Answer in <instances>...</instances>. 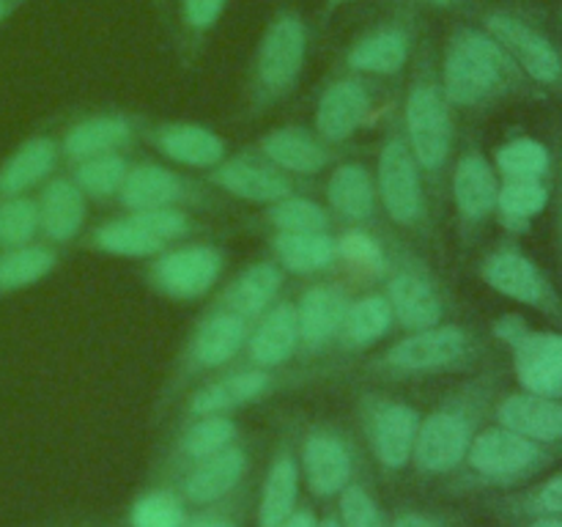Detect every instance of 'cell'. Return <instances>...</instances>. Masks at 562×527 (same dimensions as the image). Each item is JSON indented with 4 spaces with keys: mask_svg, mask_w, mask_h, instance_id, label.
Returning a JSON list of instances; mask_svg holds the SVG:
<instances>
[{
    "mask_svg": "<svg viewBox=\"0 0 562 527\" xmlns=\"http://www.w3.org/2000/svg\"><path fill=\"white\" fill-rule=\"evenodd\" d=\"M442 93L459 108H488L505 99L543 97L525 77L508 49L488 31L459 25L442 60Z\"/></svg>",
    "mask_w": 562,
    "mask_h": 527,
    "instance_id": "cell-1",
    "label": "cell"
},
{
    "mask_svg": "<svg viewBox=\"0 0 562 527\" xmlns=\"http://www.w3.org/2000/svg\"><path fill=\"white\" fill-rule=\"evenodd\" d=\"M562 461V445H547L505 426L475 434L459 470L450 475L448 494H475L486 489H519Z\"/></svg>",
    "mask_w": 562,
    "mask_h": 527,
    "instance_id": "cell-2",
    "label": "cell"
},
{
    "mask_svg": "<svg viewBox=\"0 0 562 527\" xmlns=\"http://www.w3.org/2000/svg\"><path fill=\"white\" fill-rule=\"evenodd\" d=\"M488 399H492V384H477L420 421L415 453H412L420 475L439 478L459 470L475 439L481 417L486 415Z\"/></svg>",
    "mask_w": 562,
    "mask_h": 527,
    "instance_id": "cell-3",
    "label": "cell"
},
{
    "mask_svg": "<svg viewBox=\"0 0 562 527\" xmlns=\"http://www.w3.org/2000/svg\"><path fill=\"white\" fill-rule=\"evenodd\" d=\"M483 31L492 33L541 93L562 99V42L530 11L492 9L483 14Z\"/></svg>",
    "mask_w": 562,
    "mask_h": 527,
    "instance_id": "cell-4",
    "label": "cell"
},
{
    "mask_svg": "<svg viewBox=\"0 0 562 527\" xmlns=\"http://www.w3.org/2000/svg\"><path fill=\"white\" fill-rule=\"evenodd\" d=\"M420 75L406 97V132H409L412 154L426 170H439L450 157L453 146V124H450V102L442 86H437L431 71V53L423 47Z\"/></svg>",
    "mask_w": 562,
    "mask_h": 527,
    "instance_id": "cell-5",
    "label": "cell"
},
{
    "mask_svg": "<svg viewBox=\"0 0 562 527\" xmlns=\"http://www.w3.org/2000/svg\"><path fill=\"white\" fill-rule=\"evenodd\" d=\"M307 58V27L296 11L283 9L272 16L256 53V93L261 102L283 99L294 91Z\"/></svg>",
    "mask_w": 562,
    "mask_h": 527,
    "instance_id": "cell-6",
    "label": "cell"
},
{
    "mask_svg": "<svg viewBox=\"0 0 562 527\" xmlns=\"http://www.w3.org/2000/svg\"><path fill=\"white\" fill-rule=\"evenodd\" d=\"M483 280L508 300L536 307L562 327V294L549 274L519 247H499L483 261Z\"/></svg>",
    "mask_w": 562,
    "mask_h": 527,
    "instance_id": "cell-7",
    "label": "cell"
},
{
    "mask_svg": "<svg viewBox=\"0 0 562 527\" xmlns=\"http://www.w3.org/2000/svg\"><path fill=\"white\" fill-rule=\"evenodd\" d=\"M475 346L467 329L461 327H431L417 329L415 335L395 344L384 355V366L395 371H437V368L461 366L470 360Z\"/></svg>",
    "mask_w": 562,
    "mask_h": 527,
    "instance_id": "cell-8",
    "label": "cell"
},
{
    "mask_svg": "<svg viewBox=\"0 0 562 527\" xmlns=\"http://www.w3.org/2000/svg\"><path fill=\"white\" fill-rule=\"evenodd\" d=\"M417 428H420V412L409 404L395 401H379L366 412V431L373 456L387 472H398L412 464L415 453Z\"/></svg>",
    "mask_w": 562,
    "mask_h": 527,
    "instance_id": "cell-9",
    "label": "cell"
},
{
    "mask_svg": "<svg viewBox=\"0 0 562 527\" xmlns=\"http://www.w3.org/2000/svg\"><path fill=\"white\" fill-rule=\"evenodd\" d=\"M379 190L390 217L401 225H412L423 214V187L417 159L401 137L384 143L379 157Z\"/></svg>",
    "mask_w": 562,
    "mask_h": 527,
    "instance_id": "cell-10",
    "label": "cell"
},
{
    "mask_svg": "<svg viewBox=\"0 0 562 527\" xmlns=\"http://www.w3.org/2000/svg\"><path fill=\"white\" fill-rule=\"evenodd\" d=\"M302 472L305 483L316 497H335L351 483L355 475V453L340 434L318 428L302 442Z\"/></svg>",
    "mask_w": 562,
    "mask_h": 527,
    "instance_id": "cell-11",
    "label": "cell"
},
{
    "mask_svg": "<svg viewBox=\"0 0 562 527\" xmlns=\"http://www.w3.org/2000/svg\"><path fill=\"white\" fill-rule=\"evenodd\" d=\"M510 349L516 379L525 393L562 399V333L527 329Z\"/></svg>",
    "mask_w": 562,
    "mask_h": 527,
    "instance_id": "cell-12",
    "label": "cell"
},
{
    "mask_svg": "<svg viewBox=\"0 0 562 527\" xmlns=\"http://www.w3.org/2000/svg\"><path fill=\"white\" fill-rule=\"evenodd\" d=\"M247 472V453L239 445H228L220 453L198 461L181 472V500L190 505H214L228 497Z\"/></svg>",
    "mask_w": 562,
    "mask_h": 527,
    "instance_id": "cell-13",
    "label": "cell"
},
{
    "mask_svg": "<svg viewBox=\"0 0 562 527\" xmlns=\"http://www.w3.org/2000/svg\"><path fill=\"white\" fill-rule=\"evenodd\" d=\"M223 258L212 247H181L168 253L154 267V280L173 296H201L206 294L220 278Z\"/></svg>",
    "mask_w": 562,
    "mask_h": 527,
    "instance_id": "cell-14",
    "label": "cell"
},
{
    "mask_svg": "<svg viewBox=\"0 0 562 527\" xmlns=\"http://www.w3.org/2000/svg\"><path fill=\"white\" fill-rule=\"evenodd\" d=\"M371 110V93L362 86L360 80H335L327 91L318 99V113H316V130L324 141H346L355 135L368 119Z\"/></svg>",
    "mask_w": 562,
    "mask_h": 527,
    "instance_id": "cell-15",
    "label": "cell"
},
{
    "mask_svg": "<svg viewBox=\"0 0 562 527\" xmlns=\"http://www.w3.org/2000/svg\"><path fill=\"white\" fill-rule=\"evenodd\" d=\"M499 426L547 445H562V399L510 393L497 404Z\"/></svg>",
    "mask_w": 562,
    "mask_h": 527,
    "instance_id": "cell-16",
    "label": "cell"
},
{
    "mask_svg": "<svg viewBox=\"0 0 562 527\" xmlns=\"http://www.w3.org/2000/svg\"><path fill=\"white\" fill-rule=\"evenodd\" d=\"M409 31L395 20L357 38L355 47L346 55V64L357 71H368V75H395L409 60Z\"/></svg>",
    "mask_w": 562,
    "mask_h": 527,
    "instance_id": "cell-17",
    "label": "cell"
},
{
    "mask_svg": "<svg viewBox=\"0 0 562 527\" xmlns=\"http://www.w3.org/2000/svg\"><path fill=\"white\" fill-rule=\"evenodd\" d=\"M453 195L459 212L472 223H481L497 212L499 181L483 154L470 152L459 159L453 173Z\"/></svg>",
    "mask_w": 562,
    "mask_h": 527,
    "instance_id": "cell-18",
    "label": "cell"
},
{
    "mask_svg": "<svg viewBox=\"0 0 562 527\" xmlns=\"http://www.w3.org/2000/svg\"><path fill=\"white\" fill-rule=\"evenodd\" d=\"M300 459L289 445L278 450L267 478H263L261 503H258V527H280L296 511L300 500Z\"/></svg>",
    "mask_w": 562,
    "mask_h": 527,
    "instance_id": "cell-19",
    "label": "cell"
},
{
    "mask_svg": "<svg viewBox=\"0 0 562 527\" xmlns=\"http://www.w3.org/2000/svg\"><path fill=\"white\" fill-rule=\"evenodd\" d=\"M212 181L228 190L231 195L250 203H274L291 195V181L285 176L250 162V159H234V162L220 165L212 173Z\"/></svg>",
    "mask_w": 562,
    "mask_h": 527,
    "instance_id": "cell-20",
    "label": "cell"
},
{
    "mask_svg": "<svg viewBox=\"0 0 562 527\" xmlns=\"http://www.w3.org/2000/svg\"><path fill=\"white\" fill-rule=\"evenodd\" d=\"M346 311H349V302H346L344 291L333 289V285H316L307 291L296 307L302 344L316 349V346L333 340L344 329Z\"/></svg>",
    "mask_w": 562,
    "mask_h": 527,
    "instance_id": "cell-21",
    "label": "cell"
},
{
    "mask_svg": "<svg viewBox=\"0 0 562 527\" xmlns=\"http://www.w3.org/2000/svg\"><path fill=\"white\" fill-rule=\"evenodd\" d=\"M272 379L263 371H239L228 373L223 379H214L206 388L198 390L190 401V412L195 417L203 415H225L231 410L250 404V401L261 399L269 390Z\"/></svg>",
    "mask_w": 562,
    "mask_h": 527,
    "instance_id": "cell-22",
    "label": "cell"
},
{
    "mask_svg": "<svg viewBox=\"0 0 562 527\" xmlns=\"http://www.w3.org/2000/svg\"><path fill=\"white\" fill-rule=\"evenodd\" d=\"M187 187L173 170H165L159 165H137L126 170V179L121 184V201L135 212L143 209H165L184 201Z\"/></svg>",
    "mask_w": 562,
    "mask_h": 527,
    "instance_id": "cell-23",
    "label": "cell"
},
{
    "mask_svg": "<svg viewBox=\"0 0 562 527\" xmlns=\"http://www.w3.org/2000/svg\"><path fill=\"white\" fill-rule=\"evenodd\" d=\"M300 344V322H296V307L291 302L274 307L258 324L256 335L250 338V360L258 368H272L289 360Z\"/></svg>",
    "mask_w": 562,
    "mask_h": 527,
    "instance_id": "cell-24",
    "label": "cell"
},
{
    "mask_svg": "<svg viewBox=\"0 0 562 527\" xmlns=\"http://www.w3.org/2000/svg\"><path fill=\"white\" fill-rule=\"evenodd\" d=\"M58 148L49 137L25 141L3 165H0V198H14L31 190L53 170Z\"/></svg>",
    "mask_w": 562,
    "mask_h": 527,
    "instance_id": "cell-25",
    "label": "cell"
},
{
    "mask_svg": "<svg viewBox=\"0 0 562 527\" xmlns=\"http://www.w3.org/2000/svg\"><path fill=\"white\" fill-rule=\"evenodd\" d=\"M86 220V198L77 184L66 179L49 181L38 203V225L55 242H69Z\"/></svg>",
    "mask_w": 562,
    "mask_h": 527,
    "instance_id": "cell-26",
    "label": "cell"
},
{
    "mask_svg": "<svg viewBox=\"0 0 562 527\" xmlns=\"http://www.w3.org/2000/svg\"><path fill=\"white\" fill-rule=\"evenodd\" d=\"M390 307L398 313L401 324L406 329H431L442 318L437 291L431 283L412 272H401L390 280Z\"/></svg>",
    "mask_w": 562,
    "mask_h": 527,
    "instance_id": "cell-27",
    "label": "cell"
},
{
    "mask_svg": "<svg viewBox=\"0 0 562 527\" xmlns=\"http://www.w3.org/2000/svg\"><path fill=\"white\" fill-rule=\"evenodd\" d=\"M247 335V318L236 316L231 311H220L209 316L206 322L198 327L195 338H192V357L198 366L217 368L228 362L236 351L241 349Z\"/></svg>",
    "mask_w": 562,
    "mask_h": 527,
    "instance_id": "cell-28",
    "label": "cell"
},
{
    "mask_svg": "<svg viewBox=\"0 0 562 527\" xmlns=\"http://www.w3.org/2000/svg\"><path fill=\"white\" fill-rule=\"evenodd\" d=\"M157 146L162 148L165 157L195 168H212L225 154V143L212 130L195 124L165 126L157 135Z\"/></svg>",
    "mask_w": 562,
    "mask_h": 527,
    "instance_id": "cell-29",
    "label": "cell"
},
{
    "mask_svg": "<svg viewBox=\"0 0 562 527\" xmlns=\"http://www.w3.org/2000/svg\"><path fill=\"white\" fill-rule=\"evenodd\" d=\"M236 439V423L225 415H203L192 426L181 431L179 442H176V461L173 467L184 472L187 467L198 464V461L209 459V456L220 453L223 448L234 445Z\"/></svg>",
    "mask_w": 562,
    "mask_h": 527,
    "instance_id": "cell-30",
    "label": "cell"
},
{
    "mask_svg": "<svg viewBox=\"0 0 562 527\" xmlns=\"http://www.w3.org/2000/svg\"><path fill=\"white\" fill-rule=\"evenodd\" d=\"M492 505L503 519L519 522V525L541 519V516H562V470L543 478L541 483L521 489V492L492 500Z\"/></svg>",
    "mask_w": 562,
    "mask_h": 527,
    "instance_id": "cell-31",
    "label": "cell"
},
{
    "mask_svg": "<svg viewBox=\"0 0 562 527\" xmlns=\"http://www.w3.org/2000/svg\"><path fill=\"white\" fill-rule=\"evenodd\" d=\"M280 283H283V274H280V269L274 264H256V267L245 269L236 278V283L231 285L223 302L236 316H258L274 300V294L280 291Z\"/></svg>",
    "mask_w": 562,
    "mask_h": 527,
    "instance_id": "cell-32",
    "label": "cell"
},
{
    "mask_svg": "<svg viewBox=\"0 0 562 527\" xmlns=\"http://www.w3.org/2000/svg\"><path fill=\"white\" fill-rule=\"evenodd\" d=\"M549 198L552 190L547 179H505L499 184L497 212L510 231H527L530 220L549 206Z\"/></svg>",
    "mask_w": 562,
    "mask_h": 527,
    "instance_id": "cell-33",
    "label": "cell"
},
{
    "mask_svg": "<svg viewBox=\"0 0 562 527\" xmlns=\"http://www.w3.org/2000/svg\"><path fill=\"white\" fill-rule=\"evenodd\" d=\"M261 148L274 165L294 173H318L327 165V152L322 143L302 130H274L272 135L263 137Z\"/></svg>",
    "mask_w": 562,
    "mask_h": 527,
    "instance_id": "cell-34",
    "label": "cell"
},
{
    "mask_svg": "<svg viewBox=\"0 0 562 527\" xmlns=\"http://www.w3.org/2000/svg\"><path fill=\"white\" fill-rule=\"evenodd\" d=\"M274 253H278L280 264L289 267L291 272H318L327 269L338 256V242L329 239L324 231L316 234H285L280 231L274 236Z\"/></svg>",
    "mask_w": 562,
    "mask_h": 527,
    "instance_id": "cell-35",
    "label": "cell"
},
{
    "mask_svg": "<svg viewBox=\"0 0 562 527\" xmlns=\"http://www.w3.org/2000/svg\"><path fill=\"white\" fill-rule=\"evenodd\" d=\"M130 141V126L115 115H102V119H88L69 130L64 141V152L71 159H91L99 154H110Z\"/></svg>",
    "mask_w": 562,
    "mask_h": 527,
    "instance_id": "cell-36",
    "label": "cell"
},
{
    "mask_svg": "<svg viewBox=\"0 0 562 527\" xmlns=\"http://www.w3.org/2000/svg\"><path fill=\"white\" fill-rule=\"evenodd\" d=\"M327 198L340 217L366 220L373 212V181L360 165H344L333 173L327 187Z\"/></svg>",
    "mask_w": 562,
    "mask_h": 527,
    "instance_id": "cell-37",
    "label": "cell"
},
{
    "mask_svg": "<svg viewBox=\"0 0 562 527\" xmlns=\"http://www.w3.org/2000/svg\"><path fill=\"white\" fill-rule=\"evenodd\" d=\"M55 253L42 245H22L0 250V294L27 289L53 272Z\"/></svg>",
    "mask_w": 562,
    "mask_h": 527,
    "instance_id": "cell-38",
    "label": "cell"
},
{
    "mask_svg": "<svg viewBox=\"0 0 562 527\" xmlns=\"http://www.w3.org/2000/svg\"><path fill=\"white\" fill-rule=\"evenodd\" d=\"M497 168L505 179H549L552 152L541 141L516 137L497 152Z\"/></svg>",
    "mask_w": 562,
    "mask_h": 527,
    "instance_id": "cell-39",
    "label": "cell"
},
{
    "mask_svg": "<svg viewBox=\"0 0 562 527\" xmlns=\"http://www.w3.org/2000/svg\"><path fill=\"white\" fill-rule=\"evenodd\" d=\"M102 250L115 253V256H151V253L162 250L165 242L157 234L146 228V225L137 220V214L124 220H115V223L102 225L93 236Z\"/></svg>",
    "mask_w": 562,
    "mask_h": 527,
    "instance_id": "cell-40",
    "label": "cell"
},
{
    "mask_svg": "<svg viewBox=\"0 0 562 527\" xmlns=\"http://www.w3.org/2000/svg\"><path fill=\"white\" fill-rule=\"evenodd\" d=\"M390 324H393V307H390V302L384 296H366V300L349 305L344 333L349 335L351 344L368 346L382 338L390 329Z\"/></svg>",
    "mask_w": 562,
    "mask_h": 527,
    "instance_id": "cell-41",
    "label": "cell"
},
{
    "mask_svg": "<svg viewBox=\"0 0 562 527\" xmlns=\"http://www.w3.org/2000/svg\"><path fill=\"white\" fill-rule=\"evenodd\" d=\"M38 231V203L31 198H0V250L22 247Z\"/></svg>",
    "mask_w": 562,
    "mask_h": 527,
    "instance_id": "cell-42",
    "label": "cell"
},
{
    "mask_svg": "<svg viewBox=\"0 0 562 527\" xmlns=\"http://www.w3.org/2000/svg\"><path fill=\"white\" fill-rule=\"evenodd\" d=\"M269 223L285 234H316L327 228L329 217L318 203L305 201V198H283L274 201L267 212Z\"/></svg>",
    "mask_w": 562,
    "mask_h": 527,
    "instance_id": "cell-43",
    "label": "cell"
},
{
    "mask_svg": "<svg viewBox=\"0 0 562 527\" xmlns=\"http://www.w3.org/2000/svg\"><path fill=\"white\" fill-rule=\"evenodd\" d=\"M187 522L184 500L165 489L143 494L130 511L132 527H181Z\"/></svg>",
    "mask_w": 562,
    "mask_h": 527,
    "instance_id": "cell-44",
    "label": "cell"
},
{
    "mask_svg": "<svg viewBox=\"0 0 562 527\" xmlns=\"http://www.w3.org/2000/svg\"><path fill=\"white\" fill-rule=\"evenodd\" d=\"M126 179V162L119 154H99V157L82 159L77 168V187L86 195L108 198L115 190H121Z\"/></svg>",
    "mask_w": 562,
    "mask_h": 527,
    "instance_id": "cell-45",
    "label": "cell"
},
{
    "mask_svg": "<svg viewBox=\"0 0 562 527\" xmlns=\"http://www.w3.org/2000/svg\"><path fill=\"white\" fill-rule=\"evenodd\" d=\"M338 519L344 527H387L382 508L371 489L362 483H346L344 492L338 494Z\"/></svg>",
    "mask_w": 562,
    "mask_h": 527,
    "instance_id": "cell-46",
    "label": "cell"
},
{
    "mask_svg": "<svg viewBox=\"0 0 562 527\" xmlns=\"http://www.w3.org/2000/svg\"><path fill=\"white\" fill-rule=\"evenodd\" d=\"M228 0H181V22L192 38H203L223 16Z\"/></svg>",
    "mask_w": 562,
    "mask_h": 527,
    "instance_id": "cell-47",
    "label": "cell"
},
{
    "mask_svg": "<svg viewBox=\"0 0 562 527\" xmlns=\"http://www.w3.org/2000/svg\"><path fill=\"white\" fill-rule=\"evenodd\" d=\"M137 220L146 225L151 234H157L162 242H173L179 236L187 234L190 223L181 212H176L173 206H165V209H143V212H135Z\"/></svg>",
    "mask_w": 562,
    "mask_h": 527,
    "instance_id": "cell-48",
    "label": "cell"
},
{
    "mask_svg": "<svg viewBox=\"0 0 562 527\" xmlns=\"http://www.w3.org/2000/svg\"><path fill=\"white\" fill-rule=\"evenodd\" d=\"M338 253L346 258V261L357 264V267L366 269H382L384 267V253L371 236L366 234H346L344 239L338 242Z\"/></svg>",
    "mask_w": 562,
    "mask_h": 527,
    "instance_id": "cell-49",
    "label": "cell"
},
{
    "mask_svg": "<svg viewBox=\"0 0 562 527\" xmlns=\"http://www.w3.org/2000/svg\"><path fill=\"white\" fill-rule=\"evenodd\" d=\"M387 527H459L453 516L428 514V511H404Z\"/></svg>",
    "mask_w": 562,
    "mask_h": 527,
    "instance_id": "cell-50",
    "label": "cell"
},
{
    "mask_svg": "<svg viewBox=\"0 0 562 527\" xmlns=\"http://www.w3.org/2000/svg\"><path fill=\"white\" fill-rule=\"evenodd\" d=\"M527 329H530V327H527V322L521 316H505V318H499L497 324H494V333H497L499 338H503L505 344H510V346H514L516 340H519L521 335L527 333Z\"/></svg>",
    "mask_w": 562,
    "mask_h": 527,
    "instance_id": "cell-51",
    "label": "cell"
},
{
    "mask_svg": "<svg viewBox=\"0 0 562 527\" xmlns=\"http://www.w3.org/2000/svg\"><path fill=\"white\" fill-rule=\"evenodd\" d=\"M181 527H239V522L228 514H201L187 519Z\"/></svg>",
    "mask_w": 562,
    "mask_h": 527,
    "instance_id": "cell-52",
    "label": "cell"
},
{
    "mask_svg": "<svg viewBox=\"0 0 562 527\" xmlns=\"http://www.w3.org/2000/svg\"><path fill=\"white\" fill-rule=\"evenodd\" d=\"M318 519L311 508H296L280 527H316Z\"/></svg>",
    "mask_w": 562,
    "mask_h": 527,
    "instance_id": "cell-53",
    "label": "cell"
},
{
    "mask_svg": "<svg viewBox=\"0 0 562 527\" xmlns=\"http://www.w3.org/2000/svg\"><path fill=\"white\" fill-rule=\"evenodd\" d=\"M22 3H27V0H0V27H3V22L9 20V16L14 14Z\"/></svg>",
    "mask_w": 562,
    "mask_h": 527,
    "instance_id": "cell-54",
    "label": "cell"
},
{
    "mask_svg": "<svg viewBox=\"0 0 562 527\" xmlns=\"http://www.w3.org/2000/svg\"><path fill=\"white\" fill-rule=\"evenodd\" d=\"M521 527H562V516H541V519H530Z\"/></svg>",
    "mask_w": 562,
    "mask_h": 527,
    "instance_id": "cell-55",
    "label": "cell"
},
{
    "mask_svg": "<svg viewBox=\"0 0 562 527\" xmlns=\"http://www.w3.org/2000/svg\"><path fill=\"white\" fill-rule=\"evenodd\" d=\"M558 228H560V247H562V162H560V179H558Z\"/></svg>",
    "mask_w": 562,
    "mask_h": 527,
    "instance_id": "cell-56",
    "label": "cell"
},
{
    "mask_svg": "<svg viewBox=\"0 0 562 527\" xmlns=\"http://www.w3.org/2000/svg\"><path fill=\"white\" fill-rule=\"evenodd\" d=\"M409 3H426L434 5V9H450V5L461 3V0H409Z\"/></svg>",
    "mask_w": 562,
    "mask_h": 527,
    "instance_id": "cell-57",
    "label": "cell"
},
{
    "mask_svg": "<svg viewBox=\"0 0 562 527\" xmlns=\"http://www.w3.org/2000/svg\"><path fill=\"white\" fill-rule=\"evenodd\" d=\"M316 527H344V525H340V519H338V516H324V519L318 522Z\"/></svg>",
    "mask_w": 562,
    "mask_h": 527,
    "instance_id": "cell-58",
    "label": "cell"
},
{
    "mask_svg": "<svg viewBox=\"0 0 562 527\" xmlns=\"http://www.w3.org/2000/svg\"><path fill=\"white\" fill-rule=\"evenodd\" d=\"M560 22H562V11H560Z\"/></svg>",
    "mask_w": 562,
    "mask_h": 527,
    "instance_id": "cell-59",
    "label": "cell"
},
{
    "mask_svg": "<svg viewBox=\"0 0 562 527\" xmlns=\"http://www.w3.org/2000/svg\"><path fill=\"white\" fill-rule=\"evenodd\" d=\"M335 3H340V0H335Z\"/></svg>",
    "mask_w": 562,
    "mask_h": 527,
    "instance_id": "cell-60",
    "label": "cell"
}]
</instances>
